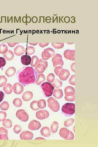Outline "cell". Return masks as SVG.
Returning <instances> with one entry per match:
<instances>
[{
    "label": "cell",
    "mask_w": 98,
    "mask_h": 147,
    "mask_svg": "<svg viewBox=\"0 0 98 147\" xmlns=\"http://www.w3.org/2000/svg\"><path fill=\"white\" fill-rule=\"evenodd\" d=\"M58 127L59 124L56 121L53 122L51 126V130L52 132L53 133L56 132Z\"/></svg>",
    "instance_id": "27"
},
{
    "label": "cell",
    "mask_w": 98,
    "mask_h": 147,
    "mask_svg": "<svg viewBox=\"0 0 98 147\" xmlns=\"http://www.w3.org/2000/svg\"><path fill=\"white\" fill-rule=\"evenodd\" d=\"M48 19H46V22L48 23H49L51 22V18L49 16Z\"/></svg>",
    "instance_id": "54"
},
{
    "label": "cell",
    "mask_w": 98,
    "mask_h": 147,
    "mask_svg": "<svg viewBox=\"0 0 98 147\" xmlns=\"http://www.w3.org/2000/svg\"><path fill=\"white\" fill-rule=\"evenodd\" d=\"M8 51V47L6 44L3 43L0 45V53L2 54H5Z\"/></svg>",
    "instance_id": "28"
},
{
    "label": "cell",
    "mask_w": 98,
    "mask_h": 147,
    "mask_svg": "<svg viewBox=\"0 0 98 147\" xmlns=\"http://www.w3.org/2000/svg\"><path fill=\"white\" fill-rule=\"evenodd\" d=\"M26 20H27V22L28 23H29L31 21V18L30 17H28L27 18V19H26Z\"/></svg>",
    "instance_id": "55"
},
{
    "label": "cell",
    "mask_w": 98,
    "mask_h": 147,
    "mask_svg": "<svg viewBox=\"0 0 98 147\" xmlns=\"http://www.w3.org/2000/svg\"><path fill=\"white\" fill-rule=\"evenodd\" d=\"M69 82L71 85H75V75H73L71 77L69 80Z\"/></svg>",
    "instance_id": "45"
},
{
    "label": "cell",
    "mask_w": 98,
    "mask_h": 147,
    "mask_svg": "<svg viewBox=\"0 0 98 147\" xmlns=\"http://www.w3.org/2000/svg\"><path fill=\"white\" fill-rule=\"evenodd\" d=\"M42 135L46 137H48L51 134L50 130L48 127H45L40 131Z\"/></svg>",
    "instance_id": "21"
},
{
    "label": "cell",
    "mask_w": 98,
    "mask_h": 147,
    "mask_svg": "<svg viewBox=\"0 0 98 147\" xmlns=\"http://www.w3.org/2000/svg\"><path fill=\"white\" fill-rule=\"evenodd\" d=\"M36 139H45L41 137H39L36 138Z\"/></svg>",
    "instance_id": "57"
},
{
    "label": "cell",
    "mask_w": 98,
    "mask_h": 147,
    "mask_svg": "<svg viewBox=\"0 0 98 147\" xmlns=\"http://www.w3.org/2000/svg\"><path fill=\"white\" fill-rule=\"evenodd\" d=\"M65 57L67 59L72 61H74L75 58V51L74 50H67L64 53Z\"/></svg>",
    "instance_id": "14"
},
{
    "label": "cell",
    "mask_w": 98,
    "mask_h": 147,
    "mask_svg": "<svg viewBox=\"0 0 98 147\" xmlns=\"http://www.w3.org/2000/svg\"><path fill=\"white\" fill-rule=\"evenodd\" d=\"M8 134L7 130L3 127L0 128V139H8Z\"/></svg>",
    "instance_id": "19"
},
{
    "label": "cell",
    "mask_w": 98,
    "mask_h": 147,
    "mask_svg": "<svg viewBox=\"0 0 98 147\" xmlns=\"http://www.w3.org/2000/svg\"><path fill=\"white\" fill-rule=\"evenodd\" d=\"M52 83V85L55 87L59 88L61 87L62 85V82L58 79L55 80Z\"/></svg>",
    "instance_id": "35"
},
{
    "label": "cell",
    "mask_w": 98,
    "mask_h": 147,
    "mask_svg": "<svg viewBox=\"0 0 98 147\" xmlns=\"http://www.w3.org/2000/svg\"><path fill=\"white\" fill-rule=\"evenodd\" d=\"M4 93L2 91H0V102H1L4 99Z\"/></svg>",
    "instance_id": "48"
},
{
    "label": "cell",
    "mask_w": 98,
    "mask_h": 147,
    "mask_svg": "<svg viewBox=\"0 0 98 147\" xmlns=\"http://www.w3.org/2000/svg\"><path fill=\"white\" fill-rule=\"evenodd\" d=\"M38 101H33L30 104V107L31 109L34 111L38 110L39 109L38 105Z\"/></svg>",
    "instance_id": "37"
},
{
    "label": "cell",
    "mask_w": 98,
    "mask_h": 147,
    "mask_svg": "<svg viewBox=\"0 0 98 147\" xmlns=\"http://www.w3.org/2000/svg\"><path fill=\"white\" fill-rule=\"evenodd\" d=\"M65 94L67 96H72L75 95V89L73 87L67 86L65 89Z\"/></svg>",
    "instance_id": "17"
},
{
    "label": "cell",
    "mask_w": 98,
    "mask_h": 147,
    "mask_svg": "<svg viewBox=\"0 0 98 147\" xmlns=\"http://www.w3.org/2000/svg\"><path fill=\"white\" fill-rule=\"evenodd\" d=\"M38 105L39 108L43 109L46 106V103L45 100L41 99L38 102Z\"/></svg>",
    "instance_id": "31"
},
{
    "label": "cell",
    "mask_w": 98,
    "mask_h": 147,
    "mask_svg": "<svg viewBox=\"0 0 98 147\" xmlns=\"http://www.w3.org/2000/svg\"><path fill=\"white\" fill-rule=\"evenodd\" d=\"M18 43H8V44L9 46L11 47H14L16 45L18 44Z\"/></svg>",
    "instance_id": "53"
},
{
    "label": "cell",
    "mask_w": 98,
    "mask_h": 147,
    "mask_svg": "<svg viewBox=\"0 0 98 147\" xmlns=\"http://www.w3.org/2000/svg\"><path fill=\"white\" fill-rule=\"evenodd\" d=\"M70 75V73L68 70L63 69L61 70L58 76L60 80L64 81L67 79Z\"/></svg>",
    "instance_id": "13"
},
{
    "label": "cell",
    "mask_w": 98,
    "mask_h": 147,
    "mask_svg": "<svg viewBox=\"0 0 98 147\" xmlns=\"http://www.w3.org/2000/svg\"><path fill=\"white\" fill-rule=\"evenodd\" d=\"M13 104L17 107H20L22 106V102L21 99L16 98L13 100Z\"/></svg>",
    "instance_id": "30"
},
{
    "label": "cell",
    "mask_w": 98,
    "mask_h": 147,
    "mask_svg": "<svg viewBox=\"0 0 98 147\" xmlns=\"http://www.w3.org/2000/svg\"><path fill=\"white\" fill-rule=\"evenodd\" d=\"M37 118L40 120L46 119L49 117V113L46 110H40L37 112L36 114Z\"/></svg>",
    "instance_id": "9"
},
{
    "label": "cell",
    "mask_w": 98,
    "mask_h": 147,
    "mask_svg": "<svg viewBox=\"0 0 98 147\" xmlns=\"http://www.w3.org/2000/svg\"><path fill=\"white\" fill-rule=\"evenodd\" d=\"M12 85L10 83H7L4 86L3 89L6 94H9L12 93Z\"/></svg>",
    "instance_id": "25"
},
{
    "label": "cell",
    "mask_w": 98,
    "mask_h": 147,
    "mask_svg": "<svg viewBox=\"0 0 98 147\" xmlns=\"http://www.w3.org/2000/svg\"><path fill=\"white\" fill-rule=\"evenodd\" d=\"M7 79L4 76H0V87H2L6 84Z\"/></svg>",
    "instance_id": "34"
},
{
    "label": "cell",
    "mask_w": 98,
    "mask_h": 147,
    "mask_svg": "<svg viewBox=\"0 0 98 147\" xmlns=\"http://www.w3.org/2000/svg\"><path fill=\"white\" fill-rule=\"evenodd\" d=\"M32 92L29 91H26L23 93L22 98L23 101H28L31 100L33 98Z\"/></svg>",
    "instance_id": "18"
},
{
    "label": "cell",
    "mask_w": 98,
    "mask_h": 147,
    "mask_svg": "<svg viewBox=\"0 0 98 147\" xmlns=\"http://www.w3.org/2000/svg\"><path fill=\"white\" fill-rule=\"evenodd\" d=\"M65 98L66 101H68L72 102L75 101V95L72 96H65Z\"/></svg>",
    "instance_id": "44"
},
{
    "label": "cell",
    "mask_w": 98,
    "mask_h": 147,
    "mask_svg": "<svg viewBox=\"0 0 98 147\" xmlns=\"http://www.w3.org/2000/svg\"><path fill=\"white\" fill-rule=\"evenodd\" d=\"M13 91L17 94H21L23 91V87L19 83H15L12 87Z\"/></svg>",
    "instance_id": "11"
},
{
    "label": "cell",
    "mask_w": 98,
    "mask_h": 147,
    "mask_svg": "<svg viewBox=\"0 0 98 147\" xmlns=\"http://www.w3.org/2000/svg\"><path fill=\"white\" fill-rule=\"evenodd\" d=\"M62 111L63 114L66 116H72L75 113V105L73 103H66L63 106Z\"/></svg>",
    "instance_id": "2"
},
{
    "label": "cell",
    "mask_w": 98,
    "mask_h": 147,
    "mask_svg": "<svg viewBox=\"0 0 98 147\" xmlns=\"http://www.w3.org/2000/svg\"><path fill=\"white\" fill-rule=\"evenodd\" d=\"M21 60L22 64L25 65H28L31 64V57L27 55L22 56L21 58Z\"/></svg>",
    "instance_id": "15"
},
{
    "label": "cell",
    "mask_w": 98,
    "mask_h": 147,
    "mask_svg": "<svg viewBox=\"0 0 98 147\" xmlns=\"http://www.w3.org/2000/svg\"><path fill=\"white\" fill-rule=\"evenodd\" d=\"M55 76L53 73H50L47 76V80L49 82H53L54 81Z\"/></svg>",
    "instance_id": "39"
},
{
    "label": "cell",
    "mask_w": 98,
    "mask_h": 147,
    "mask_svg": "<svg viewBox=\"0 0 98 147\" xmlns=\"http://www.w3.org/2000/svg\"><path fill=\"white\" fill-rule=\"evenodd\" d=\"M29 44L33 46H35L38 44V43H29Z\"/></svg>",
    "instance_id": "56"
},
{
    "label": "cell",
    "mask_w": 98,
    "mask_h": 147,
    "mask_svg": "<svg viewBox=\"0 0 98 147\" xmlns=\"http://www.w3.org/2000/svg\"><path fill=\"white\" fill-rule=\"evenodd\" d=\"M49 43H40L39 45L40 46H41L42 47H45L48 46Z\"/></svg>",
    "instance_id": "51"
},
{
    "label": "cell",
    "mask_w": 98,
    "mask_h": 147,
    "mask_svg": "<svg viewBox=\"0 0 98 147\" xmlns=\"http://www.w3.org/2000/svg\"><path fill=\"white\" fill-rule=\"evenodd\" d=\"M35 52V49L32 47L29 46L25 50V52L27 54L31 55Z\"/></svg>",
    "instance_id": "33"
},
{
    "label": "cell",
    "mask_w": 98,
    "mask_h": 147,
    "mask_svg": "<svg viewBox=\"0 0 98 147\" xmlns=\"http://www.w3.org/2000/svg\"><path fill=\"white\" fill-rule=\"evenodd\" d=\"M49 107L54 112H57L59 111L60 106L57 100L53 97H50L48 100Z\"/></svg>",
    "instance_id": "4"
},
{
    "label": "cell",
    "mask_w": 98,
    "mask_h": 147,
    "mask_svg": "<svg viewBox=\"0 0 98 147\" xmlns=\"http://www.w3.org/2000/svg\"><path fill=\"white\" fill-rule=\"evenodd\" d=\"M74 120L73 119L67 120L64 123V125L66 127H68L72 125L74 122Z\"/></svg>",
    "instance_id": "38"
},
{
    "label": "cell",
    "mask_w": 98,
    "mask_h": 147,
    "mask_svg": "<svg viewBox=\"0 0 98 147\" xmlns=\"http://www.w3.org/2000/svg\"><path fill=\"white\" fill-rule=\"evenodd\" d=\"M6 116V112L0 111V122H3L5 121Z\"/></svg>",
    "instance_id": "41"
},
{
    "label": "cell",
    "mask_w": 98,
    "mask_h": 147,
    "mask_svg": "<svg viewBox=\"0 0 98 147\" xmlns=\"http://www.w3.org/2000/svg\"><path fill=\"white\" fill-rule=\"evenodd\" d=\"M32 22L34 23H36L38 21V19L36 16H34L32 18Z\"/></svg>",
    "instance_id": "50"
},
{
    "label": "cell",
    "mask_w": 98,
    "mask_h": 147,
    "mask_svg": "<svg viewBox=\"0 0 98 147\" xmlns=\"http://www.w3.org/2000/svg\"><path fill=\"white\" fill-rule=\"evenodd\" d=\"M14 52L16 55L18 56H21L24 54L25 49L23 46H18L15 48Z\"/></svg>",
    "instance_id": "20"
},
{
    "label": "cell",
    "mask_w": 98,
    "mask_h": 147,
    "mask_svg": "<svg viewBox=\"0 0 98 147\" xmlns=\"http://www.w3.org/2000/svg\"><path fill=\"white\" fill-rule=\"evenodd\" d=\"M16 72V69L13 67H11L8 69L5 72V74L8 77L14 75Z\"/></svg>",
    "instance_id": "23"
},
{
    "label": "cell",
    "mask_w": 98,
    "mask_h": 147,
    "mask_svg": "<svg viewBox=\"0 0 98 147\" xmlns=\"http://www.w3.org/2000/svg\"><path fill=\"white\" fill-rule=\"evenodd\" d=\"M45 77L43 74H39L37 77L36 81V83L37 85H39L43 82L45 81Z\"/></svg>",
    "instance_id": "26"
},
{
    "label": "cell",
    "mask_w": 98,
    "mask_h": 147,
    "mask_svg": "<svg viewBox=\"0 0 98 147\" xmlns=\"http://www.w3.org/2000/svg\"><path fill=\"white\" fill-rule=\"evenodd\" d=\"M52 45L54 48L56 49L61 48L64 46V44L62 43H52Z\"/></svg>",
    "instance_id": "42"
},
{
    "label": "cell",
    "mask_w": 98,
    "mask_h": 147,
    "mask_svg": "<svg viewBox=\"0 0 98 147\" xmlns=\"http://www.w3.org/2000/svg\"><path fill=\"white\" fill-rule=\"evenodd\" d=\"M70 131L67 128H62L60 129L59 134L62 138L66 139L69 136Z\"/></svg>",
    "instance_id": "16"
},
{
    "label": "cell",
    "mask_w": 98,
    "mask_h": 147,
    "mask_svg": "<svg viewBox=\"0 0 98 147\" xmlns=\"http://www.w3.org/2000/svg\"><path fill=\"white\" fill-rule=\"evenodd\" d=\"M38 76V74L34 69L31 67H27L19 73V81L25 86L34 83Z\"/></svg>",
    "instance_id": "1"
},
{
    "label": "cell",
    "mask_w": 98,
    "mask_h": 147,
    "mask_svg": "<svg viewBox=\"0 0 98 147\" xmlns=\"http://www.w3.org/2000/svg\"><path fill=\"white\" fill-rule=\"evenodd\" d=\"M55 54V52L52 49L50 48L47 49L42 53V58L44 60H48Z\"/></svg>",
    "instance_id": "8"
},
{
    "label": "cell",
    "mask_w": 98,
    "mask_h": 147,
    "mask_svg": "<svg viewBox=\"0 0 98 147\" xmlns=\"http://www.w3.org/2000/svg\"><path fill=\"white\" fill-rule=\"evenodd\" d=\"M13 131L16 134H18L22 131L21 127L18 125H16L14 126Z\"/></svg>",
    "instance_id": "40"
},
{
    "label": "cell",
    "mask_w": 98,
    "mask_h": 147,
    "mask_svg": "<svg viewBox=\"0 0 98 147\" xmlns=\"http://www.w3.org/2000/svg\"><path fill=\"white\" fill-rule=\"evenodd\" d=\"M3 56L7 60L10 61L11 60L14 58V54L12 51L8 50L7 52L3 55Z\"/></svg>",
    "instance_id": "24"
},
{
    "label": "cell",
    "mask_w": 98,
    "mask_h": 147,
    "mask_svg": "<svg viewBox=\"0 0 98 147\" xmlns=\"http://www.w3.org/2000/svg\"><path fill=\"white\" fill-rule=\"evenodd\" d=\"M63 68L61 66H58L56 67L55 69L54 72L56 74L57 76H58L59 73L61 71V70Z\"/></svg>",
    "instance_id": "46"
},
{
    "label": "cell",
    "mask_w": 98,
    "mask_h": 147,
    "mask_svg": "<svg viewBox=\"0 0 98 147\" xmlns=\"http://www.w3.org/2000/svg\"><path fill=\"white\" fill-rule=\"evenodd\" d=\"M48 66V62L41 59L39 60V64L36 66L35 69L38 73H42L45 70Z\"/></svg>",
    "instance_id": "5"
},
{
    "label": "cell",
    "mask_w": 98,
    "mask_h": 147,
    "mask_svg": "<svg viewBox=\"0 0 98 147\" xmlns=\"http://www.w3.org/2000/svg\"><path fill=\"white\" fill-rule=\"evenodd\" d=\"M53 96L56 99L61 98L63 96L62 90L60 89H56L54 90Z\"/></svg>",
    "instance_id": "22"
},
{
    "label": "cell",
    "mask_w": 98,
    "mask_h": 147,
    "mask_svg": "<svg viewBox=\"0 0 98 147\" xmlns=\"http://www.w3.org/2000/svg\"><path fill=\"white\" fill-rule=\"evenodd\" d=\"M20 137L22 140H31L33 137V134L31 132L25 131L21 133Z\"/></svg>",
    "instance_id": "12"
},
{
    "label": "cell",
    "mask_w": 98,
    "mask_h": 147,
    "mask_svg": "<svg viewBox=\"0 0 98 147\" xmlns=\"http://www.w3.org/2000/svg\"><path fill=\"white\" fill-rule=\"evenodd\" d=\"M3 125L6 128H11L12 126V122L9 119L5 120L3 122Z\"/></svg>",
    "instance_id": "29"
},
{
    "label": "cell",
    "mask_w": 98,
    "mask_h": 147,
    "mask_svg": "<svg viewBox=\"0 0 98 147\" xmlns=\"http://www.w3.org/2000/svg\"><path fill=\"white\" fill-rule=\"evenodd\" d=\"M74 136L73 133L71 131H70V134L67 140H73L74 139Z\"/></svg>",
    "instance_id": "47"
},
{
    "label": "cell",
    "mask_w": 98,
    "mask_h": 147,
    "mask_svg": "<svg viewBox=\"0 0 98 147\" xmlns=\"http://www.w3.org/2000/svg\"><path fill=\"white\" fill-rule=\"evenodd\" d=\"M6 63V61L5 58L0 57V68L4 67Z\"/></svg>",
    "instance_id": "43"
},
{
    "label": "cell",
    "mask_w": 98,
    "mask_h": 147,
    "mask_svg": "<svg viewBox=\"0 0 98 147\" xmlns=\"http://www.w3.org/2000/svg\"><path fill=\"white\" fill-rule=\"evenodd\" d=\"M9 107V103L7 101L3 102L1 105V108L2 110H8Z\"/></svg>",
    "instance_id": "36"
},
{
    "label": "cell",
    "mask_w": 98,
    "mask_h": 147,
    "mask_svg": "<svg viewBox=\"0 0 98 147\" xmlns=\"http://www.w3.org/2000/svg\"><path fill=\"white\" fill-rule=\"evenodd\" d=\"M70 21V19L68 16H66L64 19V21L66 23H69Z\"/></svg>",
    "instance_id": "52"
},
{
    "label": "cell",
    "mask_w": 98,
    "mask_h": 147,
    "mask_svg": "<svg viewBox=\"0 0 98 147\" xmlns=\"http://www.w3.org/2000/svg\"><path fill=\"white\" fill-rule=\"evenodd\" d=\"M31 61V65L32 66L34 67L38 64L39 60V58L36 56H35L32 57Z\"/></svg>",
    "instance_id": "32"
},
{
    "label": "cell",
    "mask_w": 98,
    "mask_h": 147,
    "mask_svg": "<svg viewBox=\"0 0 98 147\" xmlns=\"http://www.w3.org/2000/svg\"><path fill=\"white\" fill-rule=\"evenodd\" d=\"M41 126V124L36 120H33L30 122L28 127L29 129L32 131L39 129Z\"/></svg>",
    "instance_id": "10"
},
{
    "label": "cell",
    "mask_w": 98,
    "mask_h": 147,
    "mask_svg": "<svg viewBox=\"0 0 98 147\" xmlns=\"http://www.w3.org/2000/svg\"><path fill=\"white\" fill-rule=\"evenodd\" d=\"M41 86L46 96L49 97L52 95L54 88L51 83L48 82L44 83Z\"/></svg>",
    "instance_id": "3"
},
{
    "label": "cell",
    "mask_w": 98,
    "mask_h": 147,
    "mask_svg": "<svg viewBox=\"0 0 98 147\" xmlns=\"http://www.w3.org/2000/svg\"><path fill=\"white\" fill-rule=\"evenodd\" d=\"M52 62L54 67L58 66L62 67L63 65L62 56L59 54H56L54 56L52 59Z\"/></svg>",
    "instance_id": "7"
},
{
    "label": "cell",
    "mask_w": 98,
    "mask_h": 147,
    "mask_svg": "<svg viewBox=\"0 0 98 147\" xmlns=\"http://www.w3.org/2000/svg\"><path fill=\"white\" fill-rule=\"evenodd\" d=\"M75 63L74 62L71 66V69L74 72H75Z\"/></svg>",
    "instance_id": "49"
},
{
    "label": "cell",
    "mask_w": 98,
    "mask_h": 147,
    "mask_svg": "<svg viewBox=\"0 0 98 147\" xmlns=\"http://www.w3.org/2000/svg\"><path fill=\"white\" fill-rule=\"evenodd\" d=\"M16 115L17 118L22 122H26L29 119L28 115L23 109L18 110L16 112Z\"/></svg>",
    "instance_id": "6"
}]
</instances>
